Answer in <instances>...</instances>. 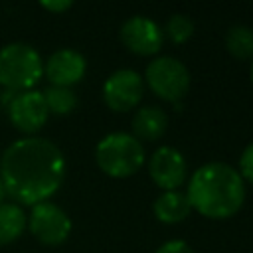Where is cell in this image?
Here are the masks:
<instances>
[{
    "label": "cell",
    "instance_id": "cell-1",
    "mask_svg": "<svg viewBox=\"0 0 253 253\" xmlns=\"http://www.w3.org/2000/svg\"><path fill=\"white\" fill-rule=\"evenodd\" d=\"M65 156L59 146L42 136L14 140L0 158V180L6 196L18 204L47 202L63 184Z\"/></svg>",
    "mask_w": 253,
    "mask_h": 253
},
{
    "label": "cell",
    "instance_id": "cell-2",
    "mask_svg": "<svg viewBox=\"0 0 253 253\" xmlns=\"http://www.w3.org/2000/svg\"><path fill=\"white\" fill-rule=\"evenodd\" d=\"M192 210L198 213L223 219L239 211L245 202V184L239 172L225 162H208L200 166L186 190Z\"/></svg>",
    "mask_w": 253,
    "mask_h": 253
},
{
    "label": "cell",
    "instance_id": "cell-3",
    "mask_svg": "<svg viewBox=\"0 0 253 253\" xmlns=\"http://www.w3.org/2000/svg\"><path fill=\"white\" fill-rule=\"evenodd\" d=\"M97 166L111 178H128L144 164V146L128 132H109L97 142Z\"/></svg>",
    "mask_w": 253,
    "mask_h": 253
},
{
    "label": "cell",
    "instance_id": "cell-4",
    "mask_svg": "<svg viewBox=\"0 0 253 253\" xmlns=\"http://www.w3.org/2000/svg\"><path fill=\"white\" fill-rule=\"evenodd\" d=\"M43 73V61L36 47L24 42L0 49V85L10 93L30 91Z\"/></svg>",
    "mask_w": 253,
    "mask_h": 253
},
{
    "label": "cell",
    "instance_id": "cell-5",
    "mask_svg": "<svg viewBox=\"0 0 253 253\" xmlns=\"http://www.w3.org/2000/svg\"><path fill=\"white\" fill-rule=\"evenodd\" d=\"M144 79L156 97L170 101V103H178L180 99H184V95L190 89L188 67L172 55L154 57L146 65Z\"/></svg>",
    "mask_w": 253,
    "mask_h": 253
},
{
    "label": "cell",
    "instance_id": "cell-6",
    "mask_svg": "<svg viewBox=\"0 0 253 253\" xmlns=\"http://www.w3.org/2000/svg\"><path fill=\"white\" fill-rule=\"evenodd\" d=\"M28 227L38 241L45 245H59L71 233V219L59 206L51 202H40L32 206Z\"/></svg>",
    "mask_w": 253,
    "mask_h": 253
},
{
    "label": "cell",
    "instance_id": "cell-7",
    "mask_svg": "<svg viewBox=\"0 0 253 253\" xmlns=\"http://www.w3.org/2000/svg\"><path fill=\"white\" fill-rule=\"evenodd\" d=\"M144 93L140 73L134 69H117L103 83V101L111 111L125 113L134 109Z\"/></svg>",
    "mask_w": 253,
    "mask_h": 253
},
{
    "label": "cell",
    "instance_id": "cell-8",
    "mask_svg": "<svg viewBox=\"0 0 253 253\" xmlns=\"http://www.w3.org/2000/svg\"><path fill=\"white\" fill-rule=\"evenodd\" d=\"M121 42L126 49L136 55H154L160 51L164 42L162 28L148 16H130L121 26Z\"/></svg>",
    "mask_w": 253,
    "mask_h": 253
},
{
    "label": "cell",
    "instance_id": "cell-9",
    "mask_svg": "<svg viewBox=\"0 0 253 253\" xmlns=\"http://www.w3.org/2000/svg\"><path fill=\"white\" fill-rule=\"evenodd\" d=\"M148 174L152 182L164 192L178 190L188 178V164L180 150L174 146H160L148 160Z\"/></svg>",
    "mask_w": 253,
    "mask_h": 253
},
{
    "label": "cell",
    "instance_id": "cell-10",
    "mask_svg": "<svg viewBox=\"0 0 253 253\" xmlns=\"http://www.w3.org/2000/svg\"><path fill=\"white\" fill-rule=\"evenodd\" d=\"M8 117L18 130L26 134L38 132L49 117V111L43 101V93L34 89L16 93L8 103Z\"/></svg>",
    "mask_w": 253,
    "mask_h": 253
},
{
    "label": "cell",
    "instance_id": "cell-11",
    "mask_svg": "<svg viewBox=\"0 0 253 253\" xmlns=\"http://www.w3.org/2000/svg\"><path fill=\"white\" fill-rule=\"evenodd\" d=\"M85 69H87L85 57L71 47H61L53 51L43 63V73L47 75L51 85L57 87H71L79 83L85 75Z\"/></svg>",
    "mask_w": 253,
    "mask_h": 253
},
{
    "label": "cell",
    "instance_id": "cell-12",
    "mask_svg": "<svg viewBox=\"0 0 253 253\" xmlns=\"http://www.w3.org/2000/svg\"><path fill=\"white\" fill-rule=\"evenodd\" d=\"M168 117L158 107H140L132 117V136L138 140H156L166 132Z\"/></svg>",
    "mask_w": 253,
    "mask_h": 253
},
{
    "label": "cell",
    "instance_id": "cell-13",
    "mask_svg": "<svg viewBox=\"0 0 253 253\" xmlns=\"http://www.w3.org/2000/svg\"><path fill=\"white\" fill-rule=\"evenodd\" d=\"M152 211H154L156 219L162 223H178L190 215L192 206H190L188 196L184 192L170 190V192H162L154 200Z\"/></svg>",
    "mask_w": 253,
    "mask_h": 253
},
{
    "label": "cell",
    "instance_id": "cell-14",
    "mask_svg": "<svg viewBox=\"0 0 253 253\" xmlns=\"http://www.w3.org/2000/svg\"><path fill=\"white\" fill-rule=\"evenodd\" d=\"M28 225V217L18 204L0 206V245L16 241Z\"/></svg>",
    "mask_w": 253,
    "mask_h": 253
},
{
    "label": "cell",
    "instance_id": "cell-15",
    "mask_svg": "<svg viewBox=\"0 0 253 253\" xmlns=\"http://www.w3.org/2000/svg\"><path fill=\"white\" fill-rule=\"evenodd\" d=\"M225 49L237 59L253 57V30L249 26H231L225 34Z\"/></svg>",
    "mask_w": 253,
    "mask_h": 253
},
{
    "label": "cell",
    "instance_id": "cell-16",
    "mask_svg": "<svg viewBox=\"0 0 253 253\" xmlns=\"http://www.w3.org/2000/svg\"><path fill=\"white\" fill-rule=\"evenodd\" d=\"M43 101L49 113L53 115H69L77 107V97L71 87H57L51 85L43 91Z\"/></svg>",
    "mask_w": 253,
    "mask_h": 253
},
{
    "label": "cell",
    "instance_id": "cell-17",
    "mask_svg": "<svg viewBox=\"0 0 253 253\" xmlns=\"http://www.w3.org/2000/svg\"><path fill=\"white\" fill-rule=\"evenodd\" d=\"M162 32L172 43H184L194 34V22L184 14H172Z\"/></svg>",
    "mask_w": 253,
    "mask_h": 253
},
{
    "label": "cell",
    "instance_id": "cell-18",
    "mask_svg": "<svg viewBox=\"0 0 253 253\" xmlns=\"http://www.w3.org/2000/svg\"><path fill=\"white\" fill-rule=\"evenodd\" d=\"M239 176L253 184V142H249L239 156Z\"/></svg>",
    "mask_w": 253,
    "mask_h": 253
},
{
    "label": "cell",
    "instance_id": "cell-19",
    "mask_svg": "<svg viewBox=\"0 0 253 253\" xmlns=\"http://www.w3.org/2000/svg\"><path fill=\"white\" fill-rule=\"evenodd\" d=\"M154 253H194V249L186 243V241H180V239H170L166 243H162Z\"/></svg>",
    "mask_w": 253,
    "mask_h": 253
},
{
    "label": "cell",
    "instance_id": "cell-20",
    "mask_svg": "<svg viewBox=\"0 0 253 253\" xmlns=\"http://www.w3.org/2000/svg\"><path fill=\"white\" fill-rule=\"evenodd\" d=\"M42 6L49 12H65L67 8L73 6V2L71 0H43Z\"/></svg>",
    "mask_w": 253,
    "mask_h": 253
},
{
    "label": "cell",
    "instance_id": "cell-21",
    "mask_svg": "<svg viewBox=\"0 0 253 253\" xmlns=\"http://www.w3.org/2000/svg\"><path fill=\"white\" fill-rule=\"evenodd\" d=\"M4 198H6V190H4V184H2V180H0V206L4 204Z\"/></svg>",
    "mask_w": 253,
    "mask_h": 253
},
{
    "label": "cell",
    "instance_id": "cell-22",
    "mask_svg": "<svg viewBox=\"0 0 253 253\" xmlns=\"http://www.w3.org/2000/svg\"><path fill=\"white\" fill-rule=\"evenodd\" d=\"M251 81H253V63H251Z\"/></svg>",
    "mask_w": 253,
    "mask_h": 253
}]
</instances>
